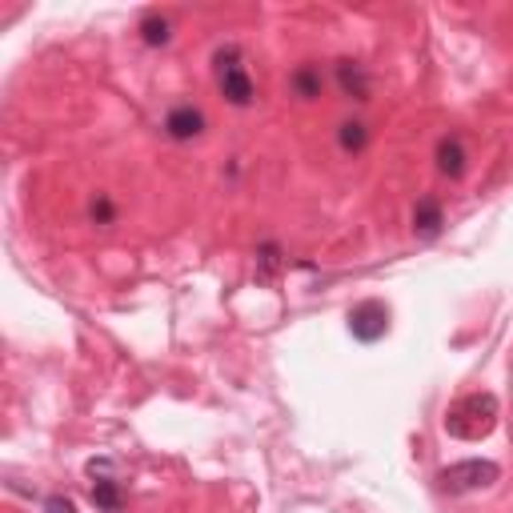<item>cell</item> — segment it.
I'll return each instance as SVG.
<instances>
[{
  "label": "cell",
  "mask_w": 513,
  "mask_h": 513,
  "mask_svg": "<svg viewBox=\"0 0 513 513\" xmlns=\"http://www.w3.org/2000/svg\"><path fill=\"white\" fill-rule=\"evenodd\" d=\"M213 76H217L221 97H225L233 109H249V105L257 101V84H253L237 44H221L217 49V57H213Z\"/></svg>",
  "instance_id": "6da1fadb"
},
{
  "label": "cell",
  "mask_w": 513,
  "mask_h": 513,
  "mask_svg": "<svg viewBox=\"0 0 513 513\" xmlns=\"http://www.w3.org/2000/svg\"><path fill=\"white\" fill-rule=\"evenodd\" d=\"M333 81L346 101H369L373 97V76H369V68L357 65V60H337Z\"/></svg>",
  "instance_id": "8992f818"
},
{
  "label": "cell",
  "mask_w": 513,
  "mask_h": 513,
  "mask_svg": "<svg viewBox=\"0 0 513 513\" xmlns=\"http://www.w3.org/2000/svg\"><path fill=\"white\" fill-rule=\"evenodd\" d=\"M257 265H261V277H273V273L281 269V249H277V245H261Z\"/></svg>",
  "instance_id": "5bb4252c"
},
{
  "label": "cell",
  "mask_w": 513,
  "mask_h": 513,
  "mask_svg": "<svg viewBox=\"0 0 513 513\" xmlns=\"http://www.w3.org/2000/svg\"><path fill=\"white\" fill-rule=\"evenodd\" d=\"M441 225H446L441 201H438V197H421V201L413 205V233L425 237V241H433V237L441 233Z\"/></svg>",
  "instance_id": "ba28073f"
},
{
  "label": "cell",
  "mask_w": 513,
  "mask_h": 513,
  "mask_svg": "<svg viewBox=\"0 0 513 513\" xmlns=\"http://www.w3.org/2000/svg\"><path fill=\"white\" fill-rule=\"evenodd\" d=\"M349 333H354L357 341H365V346L381 341V337L389 333V309L381 301L354 305V309H349Z\"/></svg>",
  "instance_id": "277c9868"
},
{
  "label": "cell",
  "mask_w": 513,
  "mask_h": 513,
  "mask_svg": "<svg viewBox=\"0 0 513 513\" xmlns=\"http://www.w3.org/2000/svg\"><path fill=\"white\" fill-rule=\"evenodd\" d=\"M497 421V397L494 393H470L449 409L446 430L462 441H481Z\"/></svg>",
  "instance_id": "7a4b0ae2"
},
{
  "label": "cell",
  "mask_w": 513,
  "mask_h": 513,
  "mask_svg": "<svg viewBox=\"0 0 513 513\" xmlns=\"http://www.w3.org/2000/svg\"><path fill=\"white\" fill-rule=\"evenodd\" d=\"M141 41L149 44V49H160V44L173 41V25H168V17H160V12H149V17L141 20Z\"/></svg>",
  "instance_id": "8fae6325"
},
{
  "label": "cell",
  "mask_w": 513,
  "mask_h": 513,
  "mask_svg": "<svg viewBox=\"0 0 513 513\" xmlns=\"http://www.w3.org/2000/svg\"><path fill=\"white\" fill-rule=\"evenodd\" d=\"M44 513H76V505L68 501V497H49V501H44Z\"/></svg>",
  "instance_id": "9a60e30c"
},
{
  "label": "cell",
  "mask_w": 513,
  "mask_h": 513,
  "mask_svg": "<svg viewBox=\"0 0 513 513\" xmlns=\"http://www.w3.org/2000/svg\"><path fill=\"white\" fill-rule=\"evenodd\" d=\"M89 221H93V225H101V229H109L113 221H117V205H113L109 193H97L93 201H89Z\"/></svg>",
  "instance_id": "4fadbf2b"
},
{
  "label": "cell",
  "mask_w": 513,
  "mask_h": 513,
  "mask_svg": "<svg viewBox=\"0 0 513 513\" xmlns=\"http://www.w3.org/2000/svg\"><path fill=\"white\" fill-rule=\"evenodd\" d=\"M497 478H501L497 462H481V457L457 462V465H449V470L438 473V481H441V489H446V494H478V489L494 486Z\"/></svg>",
  "instance_id": "3957f363"
},
{
  "label": "cell",
  "mask_w": 513,
  "mask_h": 513,
  "mask_svg": "<svg viewBox=\"0 0 513 513\" xmlns=\"http://www.w3.org/2000/svg\"><path fill=\"white\" fill-rule=\"evenodd\" d=\"M337 141H341L346 152H361L369 144V125L365 120H341L337 125Z\"/></svg>",
  "instance_id": "7c38bea8"
},
{
  "label": "cell",
  "mask_w": 513,
  "mask_h": 513,
  "mask_svg": "<svg viewBox=\"0 0 513 513\" xmlns=\"http://www.w3.org/2000/svg\"><path fill=\"white\" fill-rule=\"evenodd\" d=\"M465 168H470V152H465V141L457 133L441 136L438 141V173L449 181L465 177Z\"/></svg>",
  "instance_id": "52a82bcc"
},
{
  "label": "cell",
  "mask_w": 513,
  "mask_h": 513,
  "mask_svg": "<svg viewBox=\"0 0 513 513\" xmlns=\"http://www.w3.org/2000/svg\"><path fill=\"white\" fill-rule=\"evenodd\" d=\"M205 128H209V120H205V113L197 109V105H173V109L165 113V136L177 144H189V141H201Z\"/></svg>",
  "instance_id": "5b68a950"
},
{
  "label": "cell",
  "mask_w": 513,
  "mask_h": 513,
  "mask_svg": "<svg viewBox=\"0 0 513 513\" xmlns=\"http://www.w3.org/2000/svg\"><path fill=\"white\" fill-rule=\"evenodd\" d=\"M93 478V505L105 513H120V505H125V497H120V481L113 478H101V473H89Z\"/></svg>",
  "instance_id": "30bf717a"
},
{
  "label": "cell",
  "mask_w": 513,
  "mask_h": 513,
  "mask_svg": "<svg viewBox=\"0 0 513 513\" xmlns=\"http://www.w3.org/2000/svg\"><path fill=\"white\" fill-rule=\"evenodd\" d=\"M321 89H325V76H321L317 65H297L293 73H289V93H293L297 101H317Z\"/></svg>",
  "instance_id": "9c48e42d"
}]
</instances>
